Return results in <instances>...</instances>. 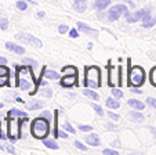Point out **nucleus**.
Here are the masks:
<instances>
[{
	"instance_id": "nucleus-28",
	"label": "nucleus",
	"mask_w": 156,
	"mask_h": 155,
	"mask_svg": "<svg viewBox=\"0 0 156 155\" xmlns=\"http://www.w3.org/2000/svg\"><path fill=\"white\" fill-rule=\"evenodd\" d=\"M15 6H17V9H18V10H21V11H25V10L28 9L27 3H25L24 0H18V2H17V4H15Z\"/></svg>"
},
{
	"instance_id": "nucleus-12",
	"label": "nucleus",
	"mask_w": 156,
	"mask_h": 155,
	"mask_svg": "<svg viewBox=\"0 0 156 155\" xmlns=\"http://www.w3.org/2000/svg\"><path fill=\"white\" fill-rule=\"evenodd\" d=\"M6 47H7V50H10V51H12V53H17V54L25 53V49H24V47L18 46V44L12 43V42H7V43H6Z\"/></svg>"
},
{
	"instance_id": "nucleus-27",
	"label": "nucleus",
	"mask_w": 156,
	"mask_h": 155,
	"mask_svg": "<svg viewBox=\"0 0 156 155\" xmlns=\"http://www.w3.org/2000/svg\"><path fill=\"white\" fill-rule=\"evenodd\" d=\"M91 108H94V111L97 112V115H98V116H101V118H102V116H104V114H105V112H104V109L101 108V107L98 105V104H93Z\"/></svg>"
},
{
	"instance_id": "nucleus-1",
	"label": "nucleus",
	"mask_w": 156,
	"mask_h": 155,
	"mask_svg": "<svg viewBox=\"0 0 156 155\" xmlns=\"http://www.w3.org/2000/svg\"><path fill=\"white\" fill-rule=\"evenodd\" d=\"M15 86L24 91H28L30 96H35L39 87V82L35 79L33 71L29 67H17Z\"/></svg>"
},
{
	"instance_id": "nucleus-46",
	"label": "nucleus",
	"mask_w": 156,
	"mask_h": 155,
	"mask_svg": "<svg viewBox=\"0 0 156 155\" xmlns=\"http://www.w3.org/2000/svg\"><path fill=\"white\" fill-rule=\"evenodd\" d=\"M131 91L133 93H137V94H141V90L138 87H131Z\"/></svg>"
},
{
	"instance_id": "nucleus-11",
	"label": "nucleus",
	"mask_w": 156,
	"mask_h": 155,
	"mask_svg": "<svg viewBox=\"0 0 156 155\" xmlns=\"http://www.w3.org/2000/svg\"><path fill=\"white\" fill-rule=\"evenodd\" d=\"M77 29L82 31V32H84V33H87V35L95 36V38L98 36V31H95V29H93V28H90L87 24H84V22H77Z\"/></svg>"
},
{
	"instance_id": "nucleus-41",
	"label": "nucleus",
	"mask_w": 156,
	"mask_h": 155,
	"mask_svg": "<svg viewBox=\"0 0 156 155\" xmlns=\"http://www.w3.org/2000/svg\"><path fill=\"white\" fill-rule=\"evenodd\" d=\"M108 116L111 118V119H113V120H119V119H120V116H119L118 114H113L112 111H111V112H108Z\"/></svg>"
},
{
	"instance_id": "nucleus-19",
	"label": "nucleus",
	"mask_w": 156,
	"mask_h": 155,
	"mask_svg": "<svg viewBox=\"0 0 156 155\" xmlns=\"http://www.w3.org/2000/svg\"><path fill=\"white\" fill-rule=\"evenodd\" d=\"M106 107H108V108H112V109H118V108H120V104H119V101L116 98L108 97V98H106Z\"/></svg>"
},
{
	"instance_id": "nucleus-20",
	"label": "nucleus",
	"mask_w": 156,
	"mask_h": 155,
	"mask_svg": "<svg viewBox=\"0 0 156 155\" xmlns=\"http://www.w3.org/2000/svg\"><path fill=\"white\" fill-rule=\"evenodd\" d=\"M129 116L131 118V120H137V122H141V120L144 119V115H142L141 112L138 111V109H136V111H131L129 114Z\"/></svg>"
},
{
	"instance_id": "nucleus-16",
	"label": "nucleus",
	"mask_w": 156,
	"mask_h": 155,
	"mask_svg": "<svg viewBox=\"0 0 156 155\" xmlns=\"http://www.w3.org/2000/svg\"><path fill=\"white\" fill-rule=\"evenodd\" d=\"M109 4H111V0H95L94 9L97 11H104V9H106Z\"/></svg>"
},
{
	"instance_id": "nucleus-49",
	"label": "nucleus",
	"mask_w": 156,
	"mask_h": 155,
	"mask_svg": "<svg viewBox=\"0 0 156 155\" xmlns=\"http://www.w3.org/2000/svg\"><path fill=\"white\" fill-rule=\"evenodd\" d=\"M6 138H9V136H6V135H3V133L0 132V140H6Z\"/></svg>"
},
{
	"instance_id": "nucleus-35",
	"label": "nucleus",
	"mask_w": 156,
	"mask_h": 155,
	"mask_svg": "<svg viewBox=\"0 0 156 155\" xmlns=\"http://www.w3.org/2000/svg\"><path fill=\"white\" fill-rule=\"evenodd\" d=\"M102 154H104V155H119V152L116 151V149H109V148H106V149H104V151H102Z\"/></svg>"
},
{
	"instance_id": "nucleus-44",
	"label": "nucleus",
	"mask_w": 156,
	"mask_h": 155,
	"mask_svg": "<svg viewBox=\"0 0 156 155\" xmlns=\"http://www.w3.org/2000/svg\"><path fill=\"white\" fill-rule=\"evenodd\" d=\"M106 127H108L109 130H113V132H116V130H118V127H116L115 125H112V123H108V125H106Z\"/></svg>"
},
{
	"instance_id": "nucleus-40",
	"label": "nucleus",
	"mask_w": 156,
	"mask_h": 155,
	"mask_svg": "<svg viewBox=\"0 0 156 155\" xmlns=\"http://www.w3.org/2000/svg\"><path fill=\"white\" fill-rule=\"evenodd\" d=\"M68 31H69V28L66 27V25H59L58 27V32L59 33H66Z\"/></svg>"
},
{
	"instance_id": "nucleus-10",
	"label": "nucleus",
	"mask_w": 156,
	"mask_h": 155,
	"mask_svg": "<svg viewBox=\"0 0 156 155\" xmlns=\"http://www.w3.org/2000/svg\"><path fill=\"white\" fill-rule=\"evenodd\" d=\"M148 14H151V9H140L138 11H136L133 15H129L126 20L129 24H134V22H137V21H141L142 18Z\"/></svg>"
},
{
	"instance_id": "nucleus-48",
	"label": "nucleus",
	"mask_w": 156,
	"mask_h": 155,
	"mask_svg": "<svg viewBox=\"0 0 156 155\" xmlns=\"http://www.w3.org/2000/svg\"><path fill=\"white\" fill-rule=\"evenodd\" d=\"M4 64H7V60L4 57H0V65H4Z\"/></svg>"
},
{
	"instance_id": "nucleus-52",
	"label": "nucleus",
	"mask_w": 156,
	"mask_h": 155,
	"mask_svg": "<svg viewBox=\"0 0 156 155\" xmlns=\"http://www.w3.org/2000/svg\"><path fill=\"white\" fill-rule=\"evenodd\" d=\"M0 108H3V104H2V102H0Z\"/></svg>"
},
{
	"instance_id": "nucleus-22",
	"label": "nucleus",
	"mask_w": 156,
	"mask_h": 155,
	"mask_svg": "<svg viewBox=\"0 0 156 155\" xmlns=\"http://www.w3.org/2000/svg\"><path fill=\"white\" fill-rule=\"evenodd\" d=\"M44 76L47 78V79H51V80H57L59 78V75L54 71H50V69H46L44 71Z\"/></svg>"
},
{
	"instance_id": "nucleus-26",
	"label": "nucleus",
	"mask_w": 156,
	"mask_h": 155,
	"mask_svg": "<svg viewBox=\"0 0 156 155\" xmlns=\"http://www.w3.org/2000/svg\"><path fill=\"white\" fill-rule=\"evenodd\" d=\"M9 86V75H0V87Z\"/></svg>"
},
{
	"instance_id": "nucleus-15",
	"label": "nucleus",
	"mask_w": 156,
	"mask_h": 155,
	"mask_svg": "<svg viewBox=\"0 0 156 155\" xmlns=\"http://www.w3.org/2000/svg\"><path fill=\"white\" fill-rule=\"evenodd\" d=\"M86 141H87L88 146H93V147H98L101 144L100 137H98V135H95V133H91L90 136H87V137H86Z\"/></svg>"
},
{
	"instance_id": "nucleus-8",
	"label": "nucleus",
	"mask_w": 156,
	"mask_h": 155,
	"mask_svg": "<svg viewBox=\"0 0 156 155\" xmlns=\"http://www.w3.org/2000/svg\"><path fill=\"white\" fill-rule=\"evenodd\" d=\"M15 39L21 40V42H25L27 44H30V46H33V47H41V42L37 38H35V36L29 35V33H18V35L15 36Z\"/></svg>"
},
{
	"instance_id": "nucleus-24",
	"label": "nucleus",
	"mask_w": 156,
	"mask_h": 155,
	"mask_svg": "<svg viewBox=\"0 0 156 155\" xmlns=\"http://www.w3.org/2000/svg\"><path fill=\"white\" fill-rule=\"evenodd\" d=\"M43 144H44L46 147H47V148H51V149H58V144H57L54 140H47V138H44Z\"/></svg>"
},
{
	"instance_id": "nucleus-23",
	"label": "nucleus",
	"mask_w": 156,
	"mask_h": 155,
	"mask_svg": "<svg viewBox=\"0 0 156 155\" xmlns=\"http://www.w3.org/2000/svg\"><path fill=\"white\" fill-rule=\"evenodd\" d=\"M43 108V102L41 101H32L28 104V109H30V111H33V109H40Z\"/></svg>"
},
{
	"instance_id": "nucleus-37",
	"label": "nucleus",
	"mask_w": 156,
	"mask_h": 155,
	"mask_svg": "<svg viewBox=\"0 0 156 155\" xmlns=\"http://www.w3.org/2000/svg\"><path fill=\"white\" fill-rule=\"evenodd\" d=\"M69 36H71L72 39H76L77 36H79V32H77V29H69Z\"/></svg>"
},
{
	"instance_id": "nucleus-29",
	"label": "nucleus",
	"mask_w": 156,
	"mask_h": 155,
	"mask_svg": "<svg viewBox=\"0 0 156 155\" xmlns=\"http://www.w3.org/2000/svg\"><path fill=\"white\" fill-rule=\"evenodd\" d=\"M112 96L115 97V98H122V97H123V93H122L120 89L112 87Z\"/></svg>"
},
{
	"instance_id": "nucleus-4",
	"label": "nucleus",
	"mask_w": 156,
	"mask_h": 155,
	"mask_svg": "<svg viewBox=\"0 0 156 155\" xmlns=\"http://www.w3.org/2000/svg\"><path fill=\"white\" fill-rule=\"evenodd\" d=\"M84 86L91 89L101 87V69L95 65L86 67V75H84Z\"/></svg>"
},
{
	"instance_id": "nucleus-9",
	"label": "nucleus",
	"mask_w": 156,
	"mask_h": 155,
	"mask_svg": "<svg viewBox=\"0 0 156 155\" xmlns=\"http://www.w3.org/2000/svg\"><path fill=\"white\" fill-rule=\"evenodd\" d=\"M59 85L65 89H69V87H73V86L77 85V72L71 73V75H65L61 78L59 80Z\"/></svg>"
},
{
	"instance_id": "nucleus-25",
	"label": "nucleus",
	"mask_w": 156,
	"mask_h": 155,
	"mask_svg": "<svg viewBox=\"0 0 156 155\" xmlns=\"http://www.w3.org/2000/svg\"><path fill=\"white\" fill-rule=\"evenodd\" d=\"M149 82H151V85L156 87V67H153L149 72Z\"/></svg>"
},
{
	"instance_id": "nucleus-47",
	"label": "nucleus",
	"mask_w": 156,
	"mask_h": 155,
	"mask_svg": "<svg viewBox=\"0 0 156 155\" xmlns=\"http://www.w3.org/2000/svg\"><path fill=\"white\" fill-rule=\"evenodd\" d=\"M149 130H151V133L153 135V137H156V127H152V126H151Z\"/></svg>"
},
{
	"instance_id": "nucleus-32",
	"label": "nucleus",
	"mask_w": 156,
	"mask_h": 155,
	"mask_svg": "<svg viewBox=\"0 0 156 155\" xmlns=\"http://www.w3.org/2000/svg\"><path fill=\"white\" fill-rule=\"evenodd\" d=\"M7 27H9V21H7L6 18H0V29L6 31Z\"/></svg>"
},
{
	"instance_id": "nucleus-13",
	"label": "nucleus",
	"mask_w": 156,
	"mask_h": 155,
	"mask_svg": "<svg viewBox=\"0 0 156 155\" xmlns=\"http://www.w3.org/2000/svg\"><path fill=\"white\" fill-rule=\"evenodd\" d=\"M127 104H129L131 108L138 109V111H142V109L145 108V104H144V102L140 101V100H136V98H130L129 101H127Z\"/></svg>"
},
{
	"instance_id": "nucleus-7",
	"label": "nucleus",
	"mask_w": 156,
	"mask_h": 155,
	"mask_svg": "<svg viewBox=\"0 0 156 155\" xmlns=\"http://www.w3.org/2000/svg\"><path fill=\"white\" fill-rule=\"evenodd\" d=\"M122 14H124L126 18H127L130 15L129 9H127L124 4H116V6H113L112 9L108 11V20L109 21H116V20H119V17H120Z\"/></svg>"
},
{
	"instance_id": "nucleus-2",
	"label": "nucleus",
	"mask_w": 156,
	"mask_h": 155,
	"mask_svg": "<svg viewBox=\"0 0 156 155\" xmlns=\"http://www.w3.org/2000/svg\"><path fill=\"white\" fill-rule=\"evenodd\" d=\"M30 133L37 140L47 138L48 133H50V120L44 119V116L33 119L32 123H30Z\"/></svg>"
},
{
	"instance_id": "nucleus-14",
	"label": "nucleus",
	"mask_w": 156,
	"mask_h": 155,
	"mask_svg": "<svg viewBox=\"0 0 156 155\" xmlns=\"http://www.w3.org/2000/svg\"><path fill=\"white\" fill-rule=\"evenodd\" d=\"M142 27L144 28H152L153 25L156 24V18L155 17H152L151 14H148V15H145L144 18H142Z\"/></svg>"
},
{
	"instance_id": "nucleus-3",
	"label": "nucleus",
	"mask_w": 156,
	"mask_h": 155,
	"mask_svg": "<svg viewBox=\"0 0 156 155\" xmlns=\"http://www.w3.org/2000/svg\"><path fill=\"white\" fill-rule=\"evenodd\" d=\"M130 64H131V60L129 58L127 60V67H129V80H127V85L131 86V87H140L145 82V71L140 65L131 67Z\"/></svg>"
},
{
	"instance_id": "nucleus-21",
	"label": "nucleus",
	"mask_w": 156,
	"mask_h": 155,
	"mask_svg": "<svg viewBox=\"0 0 156 155\" xmlns=\"http://www.w3.org/2000/svg\"><path fill=\"white\" fill-rule=\"evenodd\" d=\"M9 116H18V118H27V114L24 111H20V109H10L9 111Z\"/></svg>"
},
{
	"instance_id": "nucleus-43",
	"label": "nucleus",
	"mask_w": 156,
	"mask_h": 155,
	"mask_svg": "<svg viewBox=\"0 0 156 155\" xmlns=\"http://www.w3.org/2000/svg\"><path fill=\"white\" fill-rule=\"evenodd\" d=\"M41 116H44V118H47L48 120H51V114L48 111H43L41 112Z\"/></svg>"
},
{
	"instance_id": "nucleus-45",
	"label": "nucleus",
	"mask_w": 156,
	"mask_h": 155,
	"mask_svg": "<svg viewBox=\"0 0 156 155\" xmlns=\"http://www.w3.org/2000/svg\"><path fill=\"white\" fill-rule=\"evenodd\" d=\"M6 148H7V151H9L10 154H14V152H15V149H14V147H12V146H7Z\"/></svg>"
},
{
	"instance_id": "nucleus-31",
	"label": "nucleus",
	"mask_w": 156,
	"mask_h": 155,
	"mask_svg": "<svg viewBox=\"0 0 156 155\" xmlns=\"http://www.w3.org/2000/svg\"><path fill=\"white\" fill-rule=\"evenodd\" d=\"M54 136H55V138H58V137H61V138H66V137H68V135H66L65 132H62V130H59V129L54 132Z\"/></svg>"
},
{
	"instance_id": "nucleus-17",
	"label": "nucleus",
	"mask_w": 156,
	"mask_h": 155,
	"mask_svg": "<svg viewBox=\"0 0 156 155\" xmlns=\"http://www.w3.org/2000/svg\"><path fill=\"white\" fill-rule=\"evenodd\" d=\"M75 2V10H76L77 13H84L86 9H87V4H86V2L87 0H73Z\"/></svg>"
},
{
	"instance_id": "nucleus-36",
	"label": "nucleus",
	"mask_w": 156,
	"mask_h": 155,
	"mask_svg": "<svg viewBox=\"0 0 156 155\" xmlns=\"http://www.w3.org/2000/svg\"><path fill=\"white\" fill-rule=\"evenodd\" d=\"M79 130H82V132H91L93 127L88 125H79Z\"/></svg>"
},
{
	"instance_id": "nucleus-6",
	"label": "nucleus",
	"mask_w": 156,
	"mask_h": 155,
	"mask_svg": "<svg viewBox=\"0 0 156 155\" xmlns=\"http://www.w3.org/2000/svg\"><path fill=\"white\" fill-rule=\"evenodd\" d=\"M115 68H112V65L109 64L108 65V83H109V86H119V82H120V85H122V82H123V67L122 65H119L118 67V72L115 73Z\"/></svg>"
},
{
	"instance_id": "nucleus-42",
	"label": "nucleus",
	"mask_w": 156,
	"mask_h": 155,
	"mask_svg": "<svg viewBox=\"0 0 156 155\" xmlns=\"http://www.w3.org/2000/svg\"><path fill=\"white\" fill-rule=\"evenodd\" d=\"M22 62H24V64H28V65L36 64V61H35V60H32V58H24V60H22Z\"/></svg>"
},
{
	"instance_id": "nucleus-38",
	"label": "nucleus",
	"mask_w": 156,
	"mask_h": 155,
	"mask_svg": "<svg viewBox=\"0 0 156 155\" xmlns=\"http://www.w3.org/2000/svg\"><path fill=\"white\" fill-rule=\"evenodd\" d=\"M75 147H77V148L82 149V151H87V147H86L84 144H82L80 141H75Z\"/></svg>"
},
{
	"instance_id": "nucleus-34",
	"label": "nucleus",
	"mask_w": 156,
	"mask_h": 155,
	"mask_svg": "<svg viewBox=\"0 0 156 155\" xmlns=\"http://www.w3.org/2000/svg\"><path fill=\"white\" fill-rule=\"evenodd\" d=\"M40 94L43 97H51L53 96V91H51V89H43V90L40 91Z\"/></svg>"
},
{
	"instance_id": "nucleus-18",
	"label": "nucleus",
	"mask_w": 156,
	"mask_h": 155,
	"mask_svg": "<svg viewBox=\"0 0 156 155\" xmlns=\"http://www.w3.org/2000/svg\"><path fill=\"white\" fill-rule=\"evenodd\" d=\"M83 94H84L86 97H88V98L95 100V101H98V100H100V94L95 93L91 87H90V89H84V90H83Z\"/></svg>"
},
{
	"instance_id": "nucleus-5",
	"label": "nucleus",
	"mask_w": 156,
	"mask_h": 155,
	"mask_svg": "<svg viewBox=\"0 0 156 155\" xmlns=\"http://www.w3.org/2000/svg\"><path fill=\"white\" fill-rule=\"evenodd\" d=\"M21 125H22V119H7V136L11 141H17L20 137H22L21 135Z\"/></svg>"
},
{
	"instance_id": "nucleus-51",
	"label": "nucleus",
	"mask_w": 156,
	"mask_h": 155,
	"mask_svg": "<svg viewBox=\"0 0 156 155\" xmlns=\"http://www.w3.org/2000/svg\"><path fill=\"white\" fill-rule=\"evenodd\" d=\"M126 2L130 4V6H134V4H133V2H131V0H126Z\"/></svg>"
},
{
	"instance_id": "nucleus-39",
	"label": "nucleus",
	"mask_w": 156,
	"mask_h": 155,
	"mask_svg": "<svg viewBox=\"0 0 156 155\" xmlns=\"http://www.w3.org/2000/svg\"><path fill=\"white\" fill-rule=\"evenodd\" d=\"M10 71L7 67H4V65H0V75H9Z\"/></svg>"
},
{
	"instance_id": "nucleus-33",
	"label": "nucleus",
	"mask_w": 156,
	"mask_h": 155,
	"mask_svg": "<svg viewBox=\"0 0 156 155\" xmlns=\"http://www.w3.org/2000/svg\"><path fill=\"white\" fill-rule=\"evenodd\" d=\"M147 104L151 107V108H156V100L153 97H148L147 98Z\"/></svg>"
},
{
	"instance_id": "nucleus-30",
	"label": "nucleus",
	"mask_w": 156,
	"mask_h": 155,
	"mask_svg": "<svg viewBox=\"0 0 156 155\" xmlns=\"http://www.w3.org/2000/svg\"><path fill=\"white\" fill-rule=\"evenodd\" d=\"M64 130H66V132L72 133V135H75V133H76V130H75V129L72 127V125H69L68 122H65V123H64Z\"/></svg>"
},
{
	"instance_id": "nucleus-50",
	"label": "nucleus",
	"mask_w": 156,
	"mask_h": 155,
	"mask_svg": "<svg viewBox=\"0 0 156 155\" xmlns=\"http://www.w3.org/2000/svg\"><path fill=\"white\" fill-rule=\"evenodd\" d=\"M37 17H39V18H43V17H44V13H43V11H40V13L37 14Z\"/></svg>"
}]
</instances>
